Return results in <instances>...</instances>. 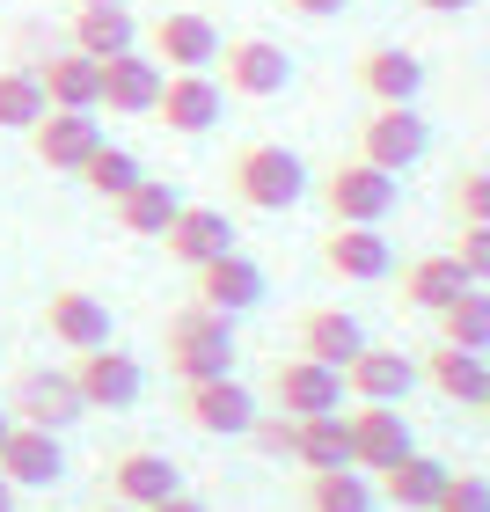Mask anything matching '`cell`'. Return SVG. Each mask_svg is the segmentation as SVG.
<instances>
[{
  "mask_svg": "<svg viewBox=\"0 0 490 512\" xmlns=\"http://www.w3.org/2000/svg\"><path fill=\"white\" fill-rule=\"evenodd\" d=\"M461 286H469V271H461L447 249H432V256H410V264H403V278H395V300H403L410 315H439Z\"/></svg>",
  "mask_w": 490,
  "mask_h": 512,
  "instance_id": "26",
  "label": "cell"
},
{
  "mask_svg": "<svg viewBox=\"0 0 490 512\" xmlns=\"http://www.w3.org/2000/svg\"><path fill=\"white\" fill-rule=\"evenodd\" d=\"M103 483H110V498H118V505H161V498L183 491L176 461L161 454V447H125V454H110Z\"/></svg>",
  "mask_w": 490,
  "mask_h": 512,
  "instance_id": "16",
  "label": "cell"
},
{
  "mask_svg": "<svg viewBox=\"0 0 490 512\" xmlns=\"http://www.w3.org/2000/svg\"><path fill=\"white\" fill-rule=\"evenodd\" d=\"M286 15H300V22H330V15H344L352 0H278Z\"/></svg>",
  "mask_w": 490,
  "mask_h": 512,
  "instance_id": "39",
  "label": "cell"
},
{
  "mask_svg": "<svg viewBox=\"0 0 490 512\" xmlns=\"http://www.w3.org/2000/svg\"><path fill=\"white\" fill-rule=\"evenodd\" d=\"M74 52L88 59H118V52H139V22L125 8H74Z\"/></svg>",
  "mask_w": 490,
  "mask_h": 512,
  "instance_id": "32",
  "label": "cell"
},
{
  "mask_svg": "<svg viewBox=\"0 0 490 512\" xmlns=\"http://www.w3.org/2000/svg\"><path fill=\"white\" fill-rule=\"evenodd\" d=\"M147 52L161 59V74H205V66L220 59V30H213V15L176 8V15H154Z\"/></svg>",
  "mask_w": 490,
  "mask_h": 512,
  "instance_id": "9",
  "label": "cell"
},
{
  "mask_svg": "<svg viewBox=\"0 0 490 512\" xmlns=\"http://www.w3.org/2000/svg\"><path fill=\"white\" fill-rule=\"evenodd\" d=\"M96 147H103L96 110H44V118L30 125V154L44 161V169H59V176H81V161Z\"/></svg>",
  "mask_w": 490,
  "mask_h": 512,
  "instance_id": "12",
  "label": "cell"
},
{
  "mask_svg": "<svg viewBox=\"0 0 490 512\" xmlns=\"http://www.w3.org/2000/svg\"><path fill=\"white\" fill-rule=\"evenodd\" d=\"M410 8H417V15H469L476 0H410Z\"/></svg>",
  "mask_w": 490,
  "mask_h": 512,
  "instance_id": "40",
  "label": "cell"
},
{
  "mask_svg": "<svg viewBox=\"0 0 490 512\" xmlns=\"http://www.w3.org/2000/svg\"><path fill=\"white\" fill-rule=\"evenodd\" d=\"M191 300L213 308V315H249V308H264V271H256L242 249H227V256L191 271Z\"/></svg>",
  "mask_w": 490,
  "mask_h": 512,
  "instance_id": "13",
  "label": "cell"
},
{
  "mask_svg": "<svg viewBox=\"0 0 490 512\" xmlns=\"http://www.w3.org/2000/svg\"><path fill=\"white\" fill-rule=\"evenodd\" d=\"M352 81L366 88L373 103H417V96H425V59H417L410 44H366L359 66H352Z\"/></svg>",
  "mask_w": 490,
  "mask_h": 512,
  "instance_id": "20",
  "label": "cell"
},
{
  "mask_svg": "<svg viewBox=\"0 0 490 512\" xmlns=\"http://www.w3.org/2000/svg\"><path fill=\"white\" fill-rule=\"evenodd\" d=\"M139 176H147V169H139V154H132V147H110V139H103V147L81 161V183H88V191H96L103 205H118Z\"/></svg>",
  "mask_w": 490,
  "mask_h": 512,
  "instance_id": "33",
  "label": "cell"
},
{
  "mask_svg": "<svg viewBox=\"0 0 490 512\" xmlns=\"http://www.w3.org/2000/svg\"><path fill=\"white\" fill-rule=\"evenodd\" d=\"M476 417H483V425H490V395H483V403H476Z\"/></svg>",
  "mask_w": 490,
  "mask_h": 512,
  "instance_id": "46",
  "label": "cell"
},
{
  "mask_svg": "<svg viewBox=\"0 0 490 512\" xmlns=\"http://www.w3.org/2000/svg\"><path fill=\"white\" fill-rule=\"evenodd\" d=\"M293 352L300 359H322V366H352L366 352V330H359V315H344V308H308L293 322Z\"/></svg>",
  "mask_w": 490,
  "mask_h": 512,
  "instance_id": "22",
  "label": "cell"
},
{
  "mask_svg": "<svg viewBox=\"0 0 490 512\" xmlns=\"http://www.w3.org/2000/svg\"><path fill=\"white\" fill-rule=\"evenodd\" d=\"M161 366L191 388V381H220L235 374V315H213V308H176L161 322Z\"/></svg>",
  "mask_w": 490,
  "mask_h": 512,
  "instance_id": "1",
  "label": "cell"
},
{
  "mask_svg": "<svg viewBox=\"0 0 490 512\" xmlns=\"http://www.w3.org/2000/svg\"><path fill=\"white\" fill-rule=\"evenodd\" d=\"M147 512H213V505L191 498V491H176V498H161V505H147Z\"/></svg>",
  "mask_w": 490,
  "mask_h": 512,
  "instance_id": "41",
  "label": "cell"
},
{
  "mask_svg": "<svg viewBox=\"0 0 490 512\" xmlns=\"http://www.w3.org/2000/svg\"><path fill=\"white\" fill-rule=\"evenodd\" d=\"M425 147H432V125H425L417 103H373L359 118V161H373V169H388V176L417 169Z\"/></svg>",
  "mask_w": 490,
  "mask_h": 512,
  "instance_id": "3",
  "label": "cell"
},
{
  "mask_svg": "<svg viewBox=\"0 0 490 512\" xmlns=\"http://www.w3.org/2000/svg\"><path fill=\"white\" fill-rule=\"evenodd\" d=\"M293 461L300 469H344L352 461V425H344V410L330 417H293Z\"/></svg>",
  "mask_w": 490,
  "mask_h": 512,
  "instance_id": "30",
  "label": "cell"
},
{
  "mask_svg": "<svg viewBox=\"0 0 490 512\" xmlns=\"http://www.w3.org/2000/svg\"><path fill=\"white\" fill-rule=\"evenodd\" d=\"M300 505H308V512H373V505H381V491H373L366 469L344 461V469H315L308 483H300Z\"/></svg>",
  "mask_w": 490,
  "mask_h": 512,
  "instance_id": "29",
  "label": "cell"
},
{
  "mask_svg": "<svg viewBox=\"0 0 490 512\" xmlns=\"http://www.w3.org/2000/svg\"><path fill=\"white\" fill-rule=\"evenodd\" d=\"M81 410H88L81 388H74V374H59V366H30V374H15V388H8V417L15 425H37V432H66Z\"/></svg>",
  "mask_w": 490,
  "mask_h": 512,
  "instance_id": "5",
  "label": "cell"
},
{
  "mask_svg": "<svg viewBox=\"0 0 490 512\" xmlns=\"http://www.w3.org/2000/svg\"><path fill=\"white\" fill-rule=\"evenodd\" d=\"M44 110H52V103H44L37 74H30V66H8V74H0V132H30Z\"/></svg>",
  "mask_w": 490,
  "mask_h": 512,
  "instance_id": "34",
  "label": "cell"
},
{
  "mask_svg": "<svg viewBox=\"0 0 490 512\" xmlns=\"http://www.w3.org/2000/svg\"><path fill=\"white\" fill-rule=\"evenodd\" d=\"M30 74H37L52 110H103V59L74 52V44H66V52H44Z\"/></svg>",
  "mask_w": 490,
  "mask_h": 512,
  "instance_id": "18",
  "label": "cell"
},
{
  "mask_svg": "<svg viewBox=\"0 0 490 512\" xmlns=\"http://www.w3.org/2000/svg\"><path fill=\"white\" fill-rule=\"evenodd\" d=\"M447 205H454V227H490V161H476L447 183Z\"/></svg>",
  "mask_w": 490,
  "mask_h": 512,
  "instance_id": "35",
  "label": "cell"
},
{
  "mask_svg": "<svg viewBox=\"0 0 490 512\" xmlns=\"http://www.w3.org/2000/svg\"><path fill=\"white\" fill-rule=\"evenodd\" d=\"M74 388H81V403L88 410H132L139 403V388H147V374H139V359L118 352V344H103V352H74Z\"/></svg>",
  "mask_w": 490,
  "mask_h": 512,
  "instance_id": "10",
  "label": "cell"
},
{
  "mask_svg": "<svg viewBox=\"0 0 490 512\" xmlns=\"http://www.w3.org/2000/svg\"><path fill=\"white\" fill-rule=\"evenodd\" d=\"M0 512H15V483L8 476H0Z\"/></svg>",
  "mask_w": 490,
  "mask_h": 512,
  "instance_id": "42",
  "label": "cell"
},
{
  "mask_svg": "<svg viewBox=\"0 0 490 512\" xmlns=\"http://www.w3.org/2000/svg\"><path fill=\"white\" fill-rule=\"evenodd\" d=\"M74 8H125V0H74Z\"/></svg>",
  "mask_w": 490,
  "mask_h": 512,
  "instance_id": "44",
  "label": "cell"
},
{
  "mask_svg": "<svg viewBox=\"0 0 490 512\" xmlns=\"http://www.w3.org/2000/svg\"><path fill=\"white\" fill-rule=\"evenodd\" d=\"M8 425H15V417H8V403H0V439H8Z\"/></svg>",
  "mask_w": 490,
  "mask_h": 512,
  "instance_id": "45",
  "label": "cell"
},
{
  "mask_svg": "<svg viewBox=\"0 0 490 512\" xmlns=\"http://www.w3.org/2000/svg\"><path fill=\"white\" fill-rule=\"evenodd\" d=\"M417 381L439 388V395L461 403V410H476L483 395H490V359H483V352H454V344H432V352L417 359Z\"/></svg>",
  "mask_w": 490,
  "mask_h": 512,
  "instance_id": "25",
  "label": "cell"
},
{
  "mask_svg": "<svg viewBox=\"0 0 490 512\" xmlns=\"http://www.w3.org/2000/svg\"><path fill=\"white\" fill-rule=\"evenodd\" d=\"M249 447L256 454H271V461H293V417H256V425H249Z\"/></svg>",
  "mask_w": 490,
  "mask_h": 512,
  "instance_id": "38",
  "label": "cell"
},
{
  "mask_svg": "<svg viewBox=\"0 0 490 512\" xmlns=\"http://www.w3.org/2000/svg\"><path fill=\"white\" fill-rule=\"evenodd\" d=\"M432 512H490V476H476V469H447Z\"/></svg>",
  "mask_w": 490,
  "mask_h": 512,
  "instance_id": "36",
  "label": "cell"
},
{
  "mask_svg": "<svg viewBox=\"0 0 490 512\" xmlns=\"http://www.w3.org/2000/svg\"><path fill=\"white\" fill-rule=\"evenodd\" d=\"M256 395L235 381V374H220V381H191L183 388V425L191 432H213V439H249V425H256Z\"/></svg>",
  "mask_w": 490,
  "mask_h": 512,
  "instance_id": "8",
  "label": "cell"
},
{
  "mask_svg": "<svg viewBox=\"0 0 490 512\" xmlns=\"http://www.w3.org/2000/svg\"><path fill=\"white\" fill-rule=\"evenodd\" d=\"M432 322H439V344H454V352H483V359H490V286H461Z\"/></svg>",
  "mask_w": 490,
  "mask_h": 512,
  "instance_id": "31",
  "label": "cell"
},
{
  "mask_svg": "<svg viewBox=\"0 0 490 512\" xmlns=\"http://www.w3.org/2000/svg\"><path fill=\"white\" fill-rule=\"evenodd\" d=\"M344 425H352V469H366V476L395 469V461L417 447L410 425H403V403H359Z\"/></svg>",
  "mask_w": 490,
  "mask_h": 512,
  "instance_id": "14",
  "label": "cell"
},
{
  "mask_svg": "<svg viewBox=\"0 0 490 512\" xmlns=\"http://www.w3.org/2000/svg\"><path fill=\"white\" fill-rule=\"evenodd\" d=\"M410 388H417V359L395 352V344H366L344 366V395H359V403H403Z\"/></svg>",
  "mask_w": 490,
  "mask_h": 512,
  "instance_id": "23",
  "label": "cell"
},
{
  "mask_svg": "<svg viewBox=\"0 0 490 512\" xmlns=\"http://www.w3.org/2000/svg\"><path fill=\"white\" fill-rule=\"evenodd\" d=\"M322 213H330V227H381L395 213V176L373 169V161H337L330 176H322Z\"/></svg>",
  "mask_w": 490,
  "mask_h": 512,
  "instance_id": "4",
  "label": "cell"
},
{
  "mask_svg": "<svg viewBox=\"0 0 490 512\" xmlns=\"http://www.w3.org/2000/svg\"><path fill=\"white\" fill-rule=\"evenodd\" d=\"M0 476H8L15 491H52V483L66 476V447H59V432L8 425V439H0Z\"/></svg>",
  "mask_w": 490,
  "mask_h": 512,
  "instance_id": "17",
  "label": "cell"
},
{
  "mask_svg": "<svg viewBox=\"0 0 490 512\" xmlns=\"http://www.w3.org/2000/svg\"><path fill=\"white\" fill-rule=\"evenodd\" d=\"M220 103H227V88H220L213 74H169V81H161L154 118H161V132L198 139V132H213V125H220Z\"/></svg>",
  "mask_w": 490,
  "mask_h": 512,
  "instance_id": "15",
  "label": "cell"
},
{
  "mask_svg": "<svg viewBox=\"0 0 490 512\" xmlns=\"http://www.w3.org/2000/svg\"><path fill=\"white\" fill-rule=\"evenodd\" d=\"M161 249H169L183 271H198V264H213V256L235 249V220H227L220 205H183L169 220V235H161Z\"/></svg>",
  "mask_w": 490,
  "mask_h": 512,
  "instance_id": "21",
  "label": "cell"
},
{
  "mask_svg": "<svg viewBox=\"0 0 490 512\" xmlns=\"http://www.w3.org/2000/svg\"><path fill=\"white\" fill-rule=\"evenodd\" d=\"M286 81H293V59L278 52V37H227V44H220V88H227V96L264 103V96H278Z\"/></svg>",
  "mask_w": 490,
  "mask_h": 512,
  "instance_id": "7",
  "label": "cell"
},
{
  "mask_svg": "<svg viewBox=\"0 0 490 512\" xmlns=\"http://www.w3.org/2000/svg\"><path fill=\"white\" fill-rule=\"evenodd\" d=\"M96 512H147V505H118V498H110V505H96Z\"/></svg>",
  "mask_w": 490,
  "mask_h": 512,
  "instance_id": "43",
  "label": "cell"
},
{
  "mask_svg": "<svg viewBox=\"0 0 490 512\" xmlns=\"http://www.w3.org/2000/svg\"><path fill=\"white\" fill-rule=\"evenodd\" d=\"M454 264L469 271V286H490V227H454Z\"/></svg>",
  "mask_w": 490,
  "mask_h": 512,
  "instance_id": "37",
  "label": "cell"
},
{
  "mask_svg": "<svg viewBox=\"0 0 490 512\" xmlns=\"http://www.w3.org/2000/svg\"><path fill=\"white\" fill-rule=\"evenodd\" d=\"M110 330H118V315H110L103 293H88V286H59L44 300V337H59L66 352H103Z\"/></svg>",
  "mask_w": 490,
  "mask_h": 512,
  "instance_id": "11",
  "label": "cell"
},
{
  "mask_svg": "<svg viewBox=\"0 0 490 512\" xmlns=\"http://www.w3.org/2000/svg\"><path fill=\"white\" fill-rule=\"evenodd\" d=\"M110 213H118V227L125 235H139V242H161L169 235V220L183 213V198H176V183H154V176H139L132 191L110 205Z\"/></svg>",
  "mask_w": 490,
  "mask_h": 512,
  "instance_id": "28",
  "label": "cell"
},
{
  "mask_svg": "<svg viewBox=\"0 0 490 512\" xmlns=\"http://www.w3.org/2000/svg\"><path fill=\"white\" fill-rule=\"evenodd\" d=\"M271 410L278 417H330L344 410V374L337 366H322V359H278L271 366Z\"/></svg>",
  "mask_w": 490,
  "mask_h": 512,
  "instance_id": "6",
  "label": "cell"
},
{
  "mask_svg": "<svg viewBox=\"0 0 490 512\" xmlns=\"http://www.w3.org/2000/svg\"><path fill=\"white\" fill-rule=\"evenodd\" d=\"M439 483H447V461L425 454V447H410L403 461H395V469H381V498H388L395 512H432Z\"/></svg>",
  "mask_w": 490,
  "mask_h": 512,
  "instance_id": "27",
  "label": "cell"
},
{
  "mask_svg": "<svg viewBox=\"0 0 490 512\" xmlns=\"http://www.w3.org/2000/svg\"><path fill=\"white\" fill-rule=\"evenodd\" d=\"M227 191H235V205H249V213H293V205L308 198V161L293 147H278V139H249V147L227 161Z\"/></svg>",
  "mask_w": 490,
  "mask_h": 512,
  "instance_id": "2",
  "label": "cell"
},
{
  "mask_svg": "<svg viewBox=\"0 0 490 512\" xmlns=\"http://www.w3.org/2000/svg\"><path fill=\"white\" fill-rule=\"evenodd\" d=\"M322 271L352 278V286H373L381 271H395V249H388L381 227H330L322 235Z\"/></svg>",
  "mask_w": 490,
  "mask_h": 512,
  "instance_id": "24",
  "label": "cell"
},
{
  "mask_svg": "<svg viewBox=\"0 0 490 512\" xmlns=\"http://www.w3.org/2000/svg\"><path fill=\"white\" fill-rule=\"evenodd\" d=\"M161 59L154 52H118V59H103V110L110 118H154V103H161Z\"/></svg>",
  "mask_w": 490,
  "mask_h": 512,
  "instance_id": "19",
  "label": "cell"
}]
</instances>
